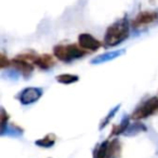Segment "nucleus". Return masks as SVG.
Returning a JSON list of instances; mask_svg holds the SVG:
<instances>
[{
	"label": "nucleus",
	"instance_id": "nucleus-13",
	"mask_svg": "<svg viewBox=\"0 0 158 158\" xmlns=\"http://www.w3.org/2000/svg\"><path fill=\"white\" fill-rule=\"evenodd\" d=\"M108 144H110V141H104L103 143H101L95 149L93 158H107Z\"/></svg>",
	"mask_w": 158,
	"mask_h": 158
},
{
	"label": "nucleus",
	"instance_id": "nucleus-3",
	"mask_svg": "<svg viewBox=\"0 0 158 158\" xmlns=\"http://www.w3.org/2000/svg\"><path fill=\"white\" fill-rule=\"evenodd\" d=\"M158 113V97H153L142 103L132 114V118L140 120Z\"/></svg>",
	"mask_w": 158,
	"mask_h": 158
},
{
	"label": "nucleus",
	"instance_id": "nucleus-2",
	"mask_svg": "<svg viewBox=\"0 0 158 158\" xmlns=\"http://www.w3.org/2000/svg\"><path fill=\"white\" fill-rule=\"evenodd\" d=\"M87 53L86 50L79 47V44H70L67 46L64 44H57L53 48V54L57 60L65 63H69V62L74 61V60L80 59V57L85 56Z\"/></svg>",
	"mask_w": 158,
	"mask_h": 158
},
{
	"label": "nucleus",
	"instance_id": "nucleus-16",
	"mask_svg": "<svg viewBox=\"0 0 158 158\" xmlns=\"http://www.w3.org/2000/svg\"><path fill=\"white\" fill-rule=\"evenodd\" d=\"M119 110V105H117L116 107L114 108V110H112L110 113H108V115L105 117V118L103 119V121H102V123H101V126H100V130H102L104 127H105L106 125H107L108 123H110V119H112L113 117L115 116V114H116V113H117V110Z\"/></svg>",
	"mask_w": 158,
	"mask_h": 158
},
{
	"label": "nucleus",
	"instance_id": "nucleus-4",
	"mask_svg": "<svg viewBox=\"0 0 158 158\" xmlns=\"http://www.w3.org/2000/svg\"><path fill=\"white\" fill-rule=\"evenodd\" d=\"M158 20V13L154 11H143L139 13L132 21L133 28H141V27L148 26Z\"/></svg>",
	"mask_w": 158,
	"mask_h": 158
},
{
	"label": "nucleus",
	"instance_id": "nucleus-6",
	"mask_svg": "<svg viewBox=\"0 0 158 158\" xmlns=\"http://www.w3.org/2000/svg\"><path fill=\"white\" fill-rule=\"evenodd\" d=\"M12 64L14 65V67L18 68V70H20L24 77H29L31 75L34 70V63L28 60L24 54H19L18 56H15L12 60Z\"/></svg>",
	"mask_w": 158,
	"mask_h": 158
},
{
	"label": "nucleus",
	"instance_id": "nucleus-8",
	"mask_svg": "<svg viewBox=\"0 0 158 158\" xmlns=\"http://www.w3.org/2000/svg\"><path fill=\"white\" fill-rule=\"evenodd\" d=\"M55 62L53 60V57L49 54H42V55H37L34 61V65L38 66L41 69H49L52 66H54Z\"/></svg>",
	"mask_w": 158,
	"mask_h": 158
},
{
	"label": "nucleus",
	"instance_id": "nucleus-10",
	"mask_svg": "<svg viewBox=\"0 0 158 158\" xmlns=\"http://www.w3.org/2000/svg\"><path fill=\"white\" fill-rule=\"evenodd\" d=\"M121 154V145L117 139H114L108 144L107 158H119Z\"/></svg>",
	"mask_w": 158,
	"mask_h": 158
},
{
	"label": "nucleus",
	"instance_id": "nucleus-12",
	"mask_svg": "<svg viewBox=\"0 0 158 158\" xmlns=\"http://www.w3.org/2000/svg\"><path fill=\"white\" fill-rule=\"evenodd\" d=\"M55 143V136L54 134H48L47 136H44V139H40V140H37L35 142V144L37 146L44 147V148H49V147L53 146Z\"/></svg>",
	"mask_w": 158,
	"mask_h": 158
},
{
	"label": "nucleus",
	"instance_id": "nucleus-9",
	"mask_svg": "<svg viewBox=\"0 0 158 158\" xmlns=\"http://www.w3.org/2000/svg\"><path fill=\"white\" fill-rule=\"evenodd\" d=\"M123 53H125V50H116L113 51V52H107L104 53V54H101L99 56L94 57V59L91 61L92 64H101V63H106L108 61H112V60L117 59L118 56H120Z\"/></svg>",
	"mask_w": 158,
	"mask_h": 158
},
{
	"label": "nucleus",
	"instance_id": "nucleus-15",
	"mask_svg": "<svg viewBox=\"0 0 158 158\" xmlns=\"http://www.w3.org/2000/svg\"><path fill=\"white\" fill-rule=\"evenodd\" d=\"M146 130V128L144 127V126L142 125V123H134V125H132V126H129L128 127V129H127V131L128 132H126V135H134V134H136V133H139L140 131H145Z\"/></svg>",
	"mask_w": 158,
	"mask_h": 158
},
{
	"label": "nucleus",
	"instance_id": "nucleus-7",
	"mask_svg": "<svg viewBox=\"0 0 158 158\" xmlns=\"http://www.w3.org/2000/svg\"><path fill=\"white\" fill-rule=\"evenodd\" d=\"M78 44L80 48H82L86 51H98L101 48V42L98 39H95L90 34H80L78 36Z\"/></svg>",
	"mask_w": 158,
	"mask_h": 158
},
{
	"label": "nucleus",
	"instance_id": "nucleus-17",
	"mask_svg": "<svg viewBox=\"0 0 158 158\" xmlns=\"http://www.w3.org/2000/svg\"><path fill=\"white\" fill-rule=\"evenodd\" d=\"M9 64H10L9 59H7L5 54H1V60H0V67L5 68V67H7Z\"/></svg>",
	"mask_w": 158,
	"mask_h": 158
},
{
	"label": "nucleus",
	"instance_id": "nucleus-1",
	"mask_svg": "<svg viewBox=\"0 0 158 158\" xmlns=\"http://www.w3.org/2000/svg\"><path fill=\"white\" fill-rule=\"evenodd\" d=\"M129 21L127 18H123L108 26V28L105 31V35H104V44L107 48L118 46L129 37Z\"/></svg>",
	"mask_w": 158,
	"mask_h": 158
},
{
	"label": "nucleus",
	"instance_id": "nucleus-5",
	"mask_svg": "<svg viewBox=\"0 0 158 158\" xmlns=\"http://www.w3.org/2000/svg\"><path fill=\"white\" fill-rule=\"evenodd\" d=\"M42 90L40 88H35V87H29L22 91L19 94V101L23 105H31V104L37 102L41 98Z\"/></svg>",
	"mask_w": 158,
	"mask_h": 158
},
{
	"label": "nucleus",
	"instance_id": "nucleus-14",
	"mask_svg": "<svg viewBox=\"0 0 158 158\" xmlns=\"http://www.w3.org/2000/svg\"><path fill=\"white\" fill-rule=\"evenodd\" d=\"M129 117H126L121 120V123L119 125L115 126L114 129L112 131V135H119L121 133H125L127 131L128 127H129Z\"/></svg>",
	"mask_w": 158,
	"mask_h": 158
},
{
	"label": "nucleus",
	"instance_id": "nucleus-11",
	"mask_svg": "<svg viewBox=\"0 0 158 158\" xmlns=\"http://www.w3.org/2000/svg\"><path fill=\"white\" fill-rule=\"evenodd\" d=\"M56 81L63 85H72L74 82H77L79 80V77L77 75H72V74H62L55 77Z\"/></svg>",
	"mask_w": 158,
	"mask_h": 158
}]
</instances>
